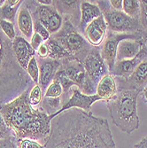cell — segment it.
Returning <instances> with one entry per match:
<instances>
[{
  "label": "cell",
  "instance_id": "16",
  "mask_svg": "<svg viewBox=\"0 0 147 148\" xmlns=\"http://www.w3.org/2000/svg\"><path fill=\"white\" fill-rule=\"evenodd\" d=\"M38 66H39V82L38 84L41 87L42 90L47 89V87L52 83L56 73L59 69L61 63L60 60H51L49 58L39 59L38 58Z\"/></svg>",
  "mask_w": 147,
  "mask_h": 148
},
{
  "label": "cell",
  "instance_id": "7",
  "mask_svg": "<svg viewBox=\"0 0 147 148\" xmlns=\"http://www.w3.org/2000/svg\"><path fill=\"white\" fill-rule=\"evenodd\" d=\"M60 69L75 84L76 87L86 95H95L97 85L89 78L83 63L72 58L60 60Z\"/></svg>",
  "mask_w": 147,
  "mask_h": 148
},
{
  "label": "cell",
  "instance_id": "21",
  "mask_svg": "<svg viewBox=\"0 0 147 148\" xmlns=\"http://www.w3.org/2000/svg\"><path fill=\"white\" fill-rule=\"evenodd\" d=\"M102 15V12L97 4L90 3V1H82L81 3V19H80L78 30L83 34L86 27L94 20Z\"/></svg>",
  "mask_w": 147,
  "mask_h": 148
},
{
  "label": "cell",
  "instance_id": "9",
  "mask_svg": "<svg viewBox=\"0 0 147 148\" xmlns=\"http://www.w3.org/2000/svg\"><path fill=\"white\" fill-rule=\"evenodd\" d=\"M82 63L87 75L96 85L104 75L109 73L107 66L101 57L100 47H92Z\"/></svg>",
  "mask_w": 147,
  "mask_h": 148
},
{
  "label": "cell",
  "instance_id": "17",
  "mask_svg": "<svg viewBox=\"0 0 147 148\" xmlns=\"http://www.w3.org/2000/svg\"><path fill=\"white\" fill-rule=\"evenodd\" d=\"M81 3L82 1L78 0H64L53 1L52 5L63 18L68 19L75 28L78 29L81 19Z\"/></svg>",
  "mask_w": 147,
  "mask_h": 148
},
{
  "label": "cell",
  "instance_id": "20",
  "mask_svg": "<svg viewBox=\"0 0 147 148\" xmlns=\"http://www.w3.org/2000/svg\"><path fill=\"white\" fill-rule=\"evenodd\" d=\"M118 92V85L115 77L108 73L104 75L97 84L96 94L102 101H108L113 99Z\"/></svg>",
  "mask_w": 147,
  "mask_h": 148
},
{
  "label": "cell",
  "instance_id": "5",
  "mask_svg": "<svg viewBox=\"0 0 147 148\" xmlns=\"http://www.w3.org/2000/svg\"><path fill=\"white\" fill-rule=\"evenodd\" d=\"M63 25L59 32L51 36L66 51L72 59L83 61L92 49L85 37L68 20L63 18Z\"/></svg>",
  "mask_w": 147,
  "mask_h": 148
},
{
  "label": "cell",
  "instance_id": "37",
  "mask_svg": "<svg viewBox=\"0 0 147 148\" xmlns=\"http://www.w3.org/2000/svg\"><path fill=\"white\" fill-rule=\"evenodd\" d=\"M134 148H147V137L142 139L140 143L136 145Z\"/></svg>",
  "mask_w": 147,
  "mask_h": 148
},
{
  "label": "cell",
  "instance_id": "8",
  "mask_svg": "<svg viewBox=\"0 0 147 148\" xmlns=\"http://www.w3.org/2000/svg\"><path fill=\"white\" fill-rule=\"evenodd\" d=\"M124 39H141L140 32L137 34H123L107 30L106 36L100 46V53L105 65L107 66L109 72L116 62L118 45L120 42Z\"/></svg>",
  "mask_w": 147,
  "mask_h": 148
},
{
  "label": "cell",
  "instance_id": "41",
  "mask_svg": "<svg viewBox=\"0 0 147 148\" xmlns=\"http://www.w3.org/2000/svg\"><path fill=\"white\" fill-rule=\"evenodd\" d=\"M5 2V0H0V8H1L4 5Z\"/></svg>",
  "mask_w": 147,
  "mask_h": 148
},
{
  "label": "cell",
  "instance_id": "38",
  "mask_svg": "<svg viewBox=\"0 0 147 148\" xmlns=\"http://www.w3.org/2000/svg\"><path fill=\"white\" fill-rule=\"evenodd\" d=\"M38 4L43 5H52V0H39L37 1Z\"/></svg>",
  "mask_w": 147,
  "mask_h": 148
},
{
  "label": "cell",
  "instance_id": "23",
  "mask_svg": "<svg viewBox=\"0 0 147 148\" xmlns=\"http://www.w3.org/2000/svg\"><path fill=\"white\" fill-rule=\"evenodd\" d=\"M45 44L48 47V58L49 59L62 60L65 59L71 58L69 53L51 36L45 42Z\"/></svg>",
  "mask_w": 147,
  "mask_h": 148
},
{
  "label": "cell",
  "instance_id": "3",
  "mask_svg": "<svg viewBox=\"0 0 147 148\" xmlns=\"http://www.w3.org/2000/svg\"><path fill=\"white\" fill-rule=\"evenodd\" d=\"M12 42L0 28V106L16 99L34 84L19 66L13 54Z\"/></svg>",
  "mask_w": 147,
  "mask_h": 148
},
{
  "label": "cell",
  "instance_id": "35",
  "mask_svg": "<svg viewBox=\"0 0 147 148\" xmlns=\"http://www.w3.org/2000/svg\"><path fill=\"white\" fill-rule=\"evenodd\" d=\"M6 128H7V125L5 123L3 116L1 115V114H0V139L5 135L6 130H7Z\"/></svg>",
  "mask_w": 147,
  "mask_h": 148
},
{
  "label": "cell",
  "instance_id": "36",
  "mask_svg": "<svg viewBox=\"0 0 147 148\" xmlns=\"http://www.w3.org/2000/svg\"><path fill=\"white\" fill-rule=\"evenodd\" d=\"M140 36H141V40L144 44V45L146 47L147 49V31L145 30H141L140 31Z\"/></svg>",
  "mask_w": 147,
  "mask_h": 148
},
{
  "label": "cell",
  "instance_id": "22",
  "mask_svg": "<svg viewBox=\"0 0 147 148\" xmlns=\"http://www.w3.org/2000/svg\"><path fill=\"white\" fill-rule=\"evenodd\" d=\"M23 2L21 0H5L4 5L0 8V18L14 23L18 11Z\"/></svg>",
  "mask_w": 147,
  "mask_h": 148
},
{
  "label": "cell",
  "instance_id": "10",
  "mask_svg": "<svg viewBox=\"0 0 147 148\" xmlns=\"http://www.w3.org/2000/svg\"><path fill=\"white\" fill-rule=\"evenodd\" d=\"M101 99L95 94V95H86V94L83 93L81 90L78 89V87H74L71 91H70V97L69 99L66 101V103L61 107V109H59L55 114H53L50 116L51 121L60 114L61 113L69 110L72 108H77L81 109L84 112L90 113L91 112V106L98 102L100 101Z\"/></svg>",
  "mask_w": 147,
  "mask_h": 148
},
{
  "label": "cell",
  "instance_id": "13",
  "mask_svg": "<svg viewBox=\"0 0 147 148\" xmlns=\"http://www.w3.org/2000/svg\"><path fill=\"white\" fill-rule=\"evenodd\" d=\"M147 58V49L144 45L138 55L131 60H117L112 70L109 72L116 78L128 79L137 69V66Z\"/></svg>",
  "mask_w": 147,
  "mask_h": 148
},
{
  "label": "cell",
  "instance_id": "29",
  "mask_svg": "<svg viewBox=\"0 0 147 148\" xmlns=\"http://www.w3.org/2000/svg\"><path fill=\"white\" fill-rule=\"evenodd\" d=\"M0 28L5 36L11 41H13L16 37V31L14 29V24L7 21L5 20L0 19Z\"/></svg>",
  "mask_w": 147,
  "mask_h": 148
},
{
  "label": "cell",
  "instance_id": "4",
  "mask_svg": "<svg viewBox=\"0 0 147 148\" xmlns=\"http://www.w3.org/2000/svg\"><path fill=\"white\" fill-rule=\"evenodd\" d=\"M141 92L133 89H118L116 95L106 101L113 123L127 134L138 130L137 98Z\"/></svg>",
  "mask_w": 147,
  "mask_h": 148
},
{
  "label": "cell",
  "instance_id": "2",
  "mask_svg": "<svg viewBox=\"0 0 147 148\" xmlns=\"http://www.w3.org/2000/svg\"><path fill=\"white\" fill-rule=\"evenodd\" d=\"M29 90L0 106L5 124L19 136L38 138L51 131V119L42 107L35 108L29 103Z\"/></svg>",
  "mask_w": 147,
  "mask_h": 148
},
{
  "label": "cell",
  "instance_id": "32",
  "mask_svg": "<svg viewBox=\"0 0 147 148\" xmlns=\"http://www.w3.org/2000/svg\"><path fill=\"white\" fill-rule=\"evenodd\" d=\"M20 148H43V146L31 139H23L21 142Z\"/></svg>",
  "mask_w": 147,
  "mask_h": 148
},
{
  "label": "cell",
  "instance_id": "12",
  "mask_svg": "<svg viewBox=\"0 0 147 148\" xmlns=\"http://www.w3.org/2000/svg\"><path fill=\"white\" fill-rule=\"evenodd\" d=\"M118 89H133L142 92L147 87V58L142 61L128 79L116 78Z\"/></svg>",
  "mask_w": 147,
  "mask_h": 148
},
{
  "label": "cell",
  "instance_id": "28",
  "mask_svg": "<svg viewBox=\"0 0 147 148\" xmlns=\"http://www.w3.org/2000/svg\"><path fill=\"white\" fill-rule=\"evenodd\" d=\"M62 95V87L57 80H53L52 83L47 87V89L44 91V98H59Z\"/></svg>",
  "mask_w": 147,
  "mask_h": 148
},
{
  "label": "cell",
  "instance_id": "11",
  "mask_svg": "<svg viewBox=\"0 0 147 148\" xmlns=\"http://www.w3.org/2000/svg\"><path fill=\"white\" fill-rule=\"evenodd\" d=\"M32 17L41 22L51 35H54L59 32L64 21L63 17L52 5H43L38 4Z\"/></svg>",
  "mask_w": 147,
  "mask_h": 148
},
{
  "label": "cell",
  "instance_id": "33",
  "mask_svg": "<svg viewBox=\"0 0 147 148\" xmlns=\"http://www.w3.org/2000/svg\"><path fill=\"white\" fill-rule=\"evenodd\" d=\"M36 55L38 56L39 59H46L48 58V47L45 44V42H44L40 47L38 48V50L36 51Z\"/></svg>",
  "mask_w": 147,
  "mask_h": 148
},
{
  "label": "cell",
  "instance_id": "24",
  "mask_svg": "<svg viewBox=\"0 0 147 148\" xmlns=\"http://www.w3.org/2000/svg\"><path fill=\"white\" fill-rule=\"evenodd\" d=\"M44 103V106L42 108L44 110V112L50 116L55 114L61 107L63 106V101L62 98H44L42 101Z\"/></svg>",
  "mask_w": 147,
  "mask_h": 148
},
{
  "label": "cell",
  "instance_id": "30",
  "mask_svg": "<svg viewBox=\"0 0 147 148\" xmlns=\"http://www.w3.org/2000/svg\"><path fill=\"white\" fill-rule=\"evenodd\" d=\"M33 20H34V32L37 33L44 39V41L46 42L47 40L51 37V34L45 29V27L38 20H36V19H33Z\"/></svg>",
  "mask_w": 147,
  "mask_h": 148
},
{
  "label": "cell",
  "instance_id": "31",
  "mask_svg": "<svg viewBox=\"0 0 147 148\" xmlns=\"http://www.w3.org/2000/svg\"><path fill=\"white\" fill-rule=\"evenodd\" d=\"M44 42V39L41 36H40L37 33H35V32H34V34H33V36H32V37L30 39V41H29L31 47L36 51L38 50V48L40 47V45H41Z\"/></svg>",
  "mask_w": 147,
  "mask_h": 148
},
{
  "label": "cell",
  "instance_id": "39",
  "mask_svg": "<svg viewBox=\"0 0 147 148\" xmlns=\"http://www.w3.org/2000/svg\"><path fill=\"white\" fill-rule=\"evenodd\" d=\"M142 96H143V98L144 99V100L147 102V88H144L143 90H142Z\"/></svg>",
  "mask_w": 147,
  "mask_h": 148
},
{
  "label": "cell",
  "instance_id": "6",
  "mask_svg": "<svg viewBox=\"0 0 147 148\" xmlns=\"http://www.w3.org/2000/svg\"><path fill=\"white\" fill-rule=\"evenodd\" d=\"M96 2L104 16L107 30L123 34H137L142 30L139 19L131 18L122 11L112 9L109 1L98 0Z\"/></svg>",
  "mask_w": 147,
  "mask_h": 148
},
{
  "label": "cell",
  "instance_id": "25",
  "mask_svg": "<svg viewBox=\"0 0 147 148\" xmlns=\"http://www.w3.org/2000/svg\"><path fill=\"white\" fill-rule=\"evenodd\" d=\"M122 12L131 18L139 19L140 1L138 0H123Z\"/></svg>",
  "mask_w": 147,
  "mask_h": 148
},
{
  "label": "cell",
  "instance_id": "42",
  "mask_svg": "<svg viewBox=\"0 0 147 148\" xmlns=\"http://www.w3.org/2000/svg\"><path fill=\"white\" fill-rule=\"evenodd\" d=\"M146 88H147V87H146Z\"/></svg>",
  "mask_w": 147,
  "mask_h": 148
},
{
  "label": "cell",
  "instance_id": "19",
  "mask_svg": "<svg viewBox=\"0 0 147 148\" xmlns=\"http://www.w3.org/2000/svg\"><path fill=\"white\" fill-rule=\"evenodd\" d=\"M17 24L20 32L27 40H30L34 34V20L28 5H21L17 13Z\"/></svg>",
  "mask_w": 147,
  "mask_h": 148
},
{
  "label": "cell",
  "instance_id": "26",
  "mask_svg": "<svg viewBox=\"0 0 147 148\" xmlns=\"http://www.w3.org/2000/svg\"><path fill=\"white\" fill-rule=\"evenodd\" d=\"M26 72L34 83V84H38L39 82V66L37 62V59L33 57L28 64V66L26 69Z\"/></svg>",
  "mask_w": 147,
  "mask_h": 148
},
{
  "label": "cell",
  "instance_id": "27",
  "mask_svg": "<svg viewBox=\"0 0 147 148\" xmlns=\"http://www.w3.org/2000/svg\"><path fill=\"white\" fill-rule=\"evenodd\" d=\"M29 100L32 106H39L43 101V90L39 84H34L29 93Z\"/></svg>",
  "mask_w": 147,
  "mask_h": 148
},
{
  "label": "cell",
  "instance_id": "15",
  "mask_svg": "<svg viewBox=\"0 0 147 148\" xmlns=\"http://www.w3.org/2000/svg\"><path fill=\"white\" fill-rule=\"evenodd\" d=\"M12 48L19 66L26 71L29 62L36 54V51L31 47L28 40L20 36H16L12 42Z\"/></svg>",
  "mask_w": 147,
  "mask_h": 148
},
{
  "label": "cell",
  "instance_id": "14",
  "mask_svg": "<svg viewBox=\"0 0 147 148\" xmlns=\"http://www.w3.org/2000/svg\"><path fill=\"white\" fill-rule=\"evenodd\" d=\"M107 33V26L103 15L90 23L84 29L83 36L93 47H100Z\"/></svg>",
  "mask_w": 147,
  "mask_h": 148
},
{
  "label": "cell",
  "instance_id": "18",
  "mask_svg": "<svg viewBox=\"0 0 147 148\" xmlns=\"http://www.w3.org/2000/svg\"><path fill=\"white\" fill-rule=\"evenodd\" d=\"M144 44L141 39H124L120 42L117 49V60H131L138 55Z\"/></svg>",
  "mask_w": 147,
  "mask_h": 148
},
{
  "label": "cell",
  "instance_id": "1",
  "mask_svg": "<svg viewBox=\"0 0 147 148\" xmlns=\"http://www.w3.org/2000/svg\"><path fill=\"white\" fill-rule=\"evenodd\" d=\"M50 148H116L107 120L81 109L52 119Z\"/></svg>",
  "mask_w": 147,
  "mask_h": 148
},
{
  "label": "cell",
  "instance_id": "40",
  "mask_svg": "<svg viewBox=\"0 0 147 148\" xmlns=\"http://www.w3.org/2000/svg\"><path fill=\"white\" fill-rule=\"evenodd\" d=\"M0 148H8L7 146V142L5 140L0 141Z\"/></svg>",
  "mask_w": 147,
  "mask_h": 148
},
{
  "label": "cell",
  "instance_id": "34",
  "mask_svg": "<svg viewBox=\"0 0 147 148\" xmlns=\"http://www.w3.org/2000/svg\"><path fill=\"white\" fill-rule=\"evenodd\" d=\"M122 3L123 0H110V7L116 11H122Z\"/></svg>",
  "mask_w": 147,
  "mask_h": 148
}]
</instances>
